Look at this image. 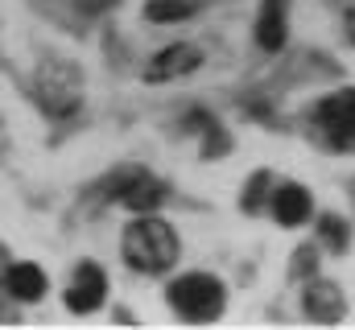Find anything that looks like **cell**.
Segmentation results:
<instances>
[{
	"label": "cell",
	"instance_id": "cell-1",
	"mask_svg": "<svg viewBox=\"0 0 355 330\" xmlns=\"http://www.w3.org/2000/svg\"><path fill=\"white\" fill-rule=\"evenodd\" d=\"M120 252H124V260H128V268L132 272H145V277H157V272H170L178 260V232L166 223V219H157V215H141V219H132L128 227H124V236H120Z\"/></svg>",
	"mask_w": 355,
	"mask_h": 330
},
{
	"label": "cell",
	"instance_id": "cell-2",
	"mask_svg": "<svg viewBox=\"0 0 355 330\" xmlns=\"http://www.w3.org/2000/svg\"><path fill=\"white\" fill-rule=\"evenodd\" d=\"M33 99L50 120H71L83 107V75L62 58H46L33 75Z\"/></svg>",
	"mask_w": 355,
	"mask_h": 330
},
{
	"label": "cell",
	"instance_id": "cell-3",
	"mask_svg": "<svg viewBox=\"0 0 355 330\" xmlns=\"http://www.w3.org/2000/svg\"><path fill=\"white\" fill-rule=\"evenodd\" d=\"M166 302H170V310H174L178 318H186V322H215L223 314V306H227V289L211 272H186V277L170 281Z\"/></svg>",
	"mask_w": 355,
	"mask_h": 330
},
{
	"label": "cell",
	"instance_id": "cell-4",
	"mask_svg": "<svg viewBox=\"0 0 355 330\" xmlns=\"http://www.w3.org/2000/svg\"><path fill=\"white\" fill-rule=\"evenodd\" d=\"M310 137L331 153H355V87H343L310 112Z\"/></svg>",
	"mask_w": 355,
	"mask_h": 330
},
{
	"label": "cell",
	"instance_id": "cell-5",
	"mask_svg": "<svg viewBox=\"0 0 355 330\" xmlns=\"http://www.w3.org/2000/svg\"><path fill=\"white\" fill-rule=\"evenodd\" d=\"M103 297H107V277H103V268H99L95 260H83V264L75 268L71 285H67V310H71V314H95V310L103 306Z\"/></svg>",
	"mask_w": 355,
	"mask_h": 330
},
{
	"label": "cell",
	"instance_id": "cell-6",
	"mask_svg": "<svg viewBox=\"0 0 355 330\" xmlns=\"http://www.w3.org/2000/svg\"><path fill=\"white\" fill-rule=\"evenodd\" d=\"M202 67V50L190 46V42H174L166 50L153 54V62L145 67V82H170V79H182V75H194Z\"/></svg>",
	"mask_w": 355,
	"mask_h": 330
},
{
	"label": "cell",
	"instance_id": "cell-7",
	"mask_svg": "<svg viewBox=\"0 0 355 330\" xmlns=\"http://www.w3.org/2000/svg\"><path fill=\"white\" fill-rule=\"evenodd\" d=\"M302 314L310 322L331 327V322H339L347 314V297H343V289L335 281H310L306 293H302Z\"/></svg>",
	"mask_w": 355,
	"mask_h": 330
},
{
	"label": "cell",
	"instance_id": "cell-8",
	"mask_svg": "<svg viewBox=\"0 0 355 330\" xmlns=\"http://www.w3.org/2000/svg\"><path fill=\"white\" fill-rule=\"evenodd\" d=\"M268 207H272V219H277L281 227H302V223L310 219V211H314L310 190H306V186H297V182L277 186V190L268 194Z\"/></svg>",
	"mask_w": 355,
	"mask_h": 330
},
{
	"label": "cell",
	"instance_id": "cell-9",
	"mask_svg": "<svg viewBox=\"0 0 355 330\" xmlns=\"http://www.w3.org/2000/svg\"><path fill=\"white\" fill-rule=\"evenodd\" d=\"M289 37V0H261V17H257V46L265 54L285 50Z\"/></svg>",
	"mask_w": 355,
	"mask_h": 330
},
{
	"label": "cell",
	"instance_id": "cell-10",
	"mask_svg": "<svg viewBox=\"0 0 355 330\" xmlns=\"http://www.w3.org/2000/svg\"><path fill=\"white\" fill-rule=\"evenodd\" d=\"M182 132H198V137H202V162H215V157L232 153V137H227V132H223V124H219L211 112H202V107L186 112Z\"/></svg>",
	"mask_w": 355,
	"mask_h": 330
},
{
	"label": "cell",
	"instance_id": "cell-11",
	"mask_svg": "<svg viewBox=\"0 0 355 330\" xmlns=\"http://www.w3.org/2000/svg\"><path fill=\"white\" fill-rule=\"evenodd\" d=\"M4 285H8V293H12L17 302H42L46 289H50L46 272H42L37 264H29V260H17V264L4 272Z\"/></svg>",
	"mask_w": 355,
	"mask_h": 330
},
{
	"label": "cell",
	"instance_id": "cell-12",
	"mask_svg": "<svg viewBox=\"0 0 355 330\" xmlns=\"http://www.w3.org/2000/svg\"><path fill=\"white\" fill-rule=\"evenodd\" d=\"M166 198H170V190H166V186H162L157 177H149V173H141V177H137V182H132V186L124 190V198H120V202H124L128 211H137V215H145V211H157V207H162Z\"/></svg>",
	"mask_w": 355,
	"mask_h": 330
},
{
	"label": "cell",
	"instance_id": "cell-13",
	"mask_svg": "<svg viewBox=\"0 0 355 330\" xmlns=\"http://www.w3.org/2000/svg\"><path fill=\"white\" fill-rule=\"evenodd\" d=\"M268 194H272V173H268V169H257V173L248 177L244 194H240V211H244V215H257V211H265Z\"/></svg>",
	"mask_w": 355,
	"mask_h": 330
},
{
	"label": "cell",
	"instance_id": "cell-14",
	"mask_svg": "<svg viewBox=\"0 0 355 330\" xmlns=\"http://www.w3.org/2000/svg\"><path fill=\"white\" fill-rule=\"evenodd\" d=\"M194 8H198V0H149L145 17L157 21V25H170V21H186Z\"/></svg>",
	"mask_w": 355,
	"mask_h": 330
},
{
	"label": "cell",
	"instance_id": "cell-15",
	"mask_svg": "<svg viewBox=\"0 0 355 330\" xmlns=\"http://www.w3.org/2000/svg\"><path fill=\"white\" fill-rule=\"evenodd\" d=\"M318 236H322V244L331 248L335 256H343V252L352 248V227H347V219H339V215H322V219H318Z\"/></svg>",
	"mask_w": 355,
	"mask_h": 330
},
{
	"label": "cell",
	"instance_id": "cell-16",
	"mask_svg": "<svg viewBox=\"0 0 355 330\" xmlns=\"http://www.w3.org/2000/svg\"><path fill=\"white\" fill-rule=\"evenodd\" d=\"M318 272V248L302 244L297 252H293V264H289V277L293 281H302V277H314Z\"/></svg>",
	"mask_w": 355,
	"mask_h": 330
},
{
	"label": "cell",
	"instance_id": "cell-17",
	"mask_svg": "<svg viewBox=\"0 0 355 330\" xmlns=\"http://www.w3.org/2000/svg\"><path fill=\"white\" fill-rule=\"evenodd\" d=\"M116 0H79V8L83 12H103V8H112Z\"/></svg>",
	"mask_w": 355,
	"mask_h": 330
},
{
	"label": "cell",
	"instance_id": "cell-18",
	"mask_svg": "<svg viewBox=\"0 0 355 330\" xmlns=\"http://www.w3.org/2000/svg\"><path fill=\"white\" fill-rule=\"evenodd\" d=\"M343 29H347V42L355 46V4L347 8V17H343Z\"/></svg>",
	"mask_w": 355,
	"mask_h": 330
},
{
	"label": "cell",
	"instance_id": "cell-19",
	"mask_svg": "<svg viewBox=\"0 0 355 330\" xmlns=\"http://www.w3.org/2000/svg\"><path fill=\"white\" fill-rule=\"evenodd\" d=\"M0 260H8V248H4V244H0Z\"/></svg>",
	"mask_w": 355,
	"mask_h": 330
},
{
	"label": "cell",
	"instance_id": "cell-20",
	"mask_svg": "<svg viewBox=\"0 0 355 330\" xmlns=\"http://www.w3.org/2000/svg\"><path fill=\"white\" fill-rule=\"evenodd\" d=\"M352 202H355V182H352Z\"/></svg>",
	"mask_w": 355,
	"mask_h": 330
}]
</instances>
